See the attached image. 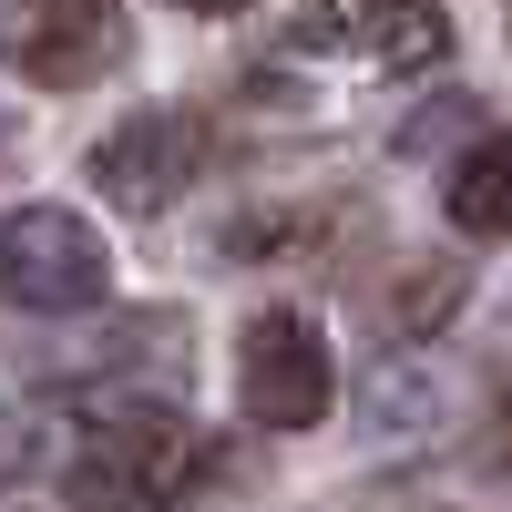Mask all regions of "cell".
I'll list each match as a JSON object with an SVG mask.
<instances>
[{
	"label": "cell",
	"mask_w": 512,
	"mask_h": 512,
	"mask_svg": "<svg viewBox=\"0 0 512 512\" xmlns=\"http://www.w3.org/2000/svg\"><path fill=\"white\" fill-rule=\"evenodd\" d=\"M205 431H185L175 410H103L93 431L72 441L62 461V492L82 512H175L205 482Z\"/></svg>",
	"instance_id": "1"
},
{
	"label": "cell",
	"mask_w": 512,
	"mask_h": 512,
	"mask_svg": "<svg viewBox=\"0 0 512 512\" xmlns=\"http://www.w3.org/2000/svg\"><path fill=\"white\" fill-rule=\"evenodd\" d=\"M236 400L256 431H318L328 400H338V369H328V338L308 308H256L236 338Z\"/></svg>",
	"instance_id": "2"
},
{
	"label": "cell",
	"mask_w": 512,
	"mask_h": 512,
	"mask_svg": "<svg viewBox=\"0 0 512 512\" xmlns=\"http://www.w3.org/2000/svg\"><path fill=\"white\" fill-rule=\"evenodd\" d=\"M103 277H113V256H103L93 216H72V205H21L0 226V297L11 308H41V318L93 308Z\"/></svg>",
	"instance_id": "3"
},
{
	"label": "cell",
	"mask_w": 512,
	"mask_h": 512,
	"mask_svg": "<svg viewBox=\"0 0 512 512\" xmlns=\"http://www.w3.org/2000/svg\"><path fill=\"white\" fill-rule=\"evenodd\" d=\"M113 52H123L113 0H0V62L31 72V82H52V93L113 72Z\"/></svg>",
	"instance_id": "4"
},
{
	"label": "cell",
	"mask_w": 512,
	"mask_h": 512,
	"mask_svg": "<svg viewBox=\"0 0 512 512\" xmlns=\"http://www.w3.org/2000/svg\"><path fill=\"white\" fill-rule=\"evenodd\" d=\"M195 175H205V123L195 113H134V123H113L93 144V185L123 216H164Z\"/></svg>",
	"instance_id": "5"
},
{
	"label": "cell",
	"mask_w": 512,
	"mask_h": 512,
	"mask_svg": "<svg viewBox=\"0 0 512 512\" xmlns=\"http://www.w3.org/2000/svg\"><path fill=\"white\" fill-rule=\"evenodd\" d=\"M349 41H359L369 62H390V72H431V62H451L441 0H349Z\"/></svg>",
	"instance_id": "6"
},
{
	"label": "cell",
	"mask_w": 512,
	"mask_h": 512,
	"mask_svg": "<svg viewBox=\"0 0 512 512\" xmlns=\"http://www.w3.org/2000/svg\"><path fill=\"white\" fill-rule=\"evenodd\" d=\"M441 205H451L461 236H512V134H482L472 154H461Z\"/></svg>",
	"instance_id": "7"
},
{
	"label": "cell",
	"mask_w": 512,
	"mask_h": 512,
	"mask_svg": "<svg viewBox=\"0 0 512 512\" xmlns=\"http://www.w3.org/2000/svg\"><path fill=\"white\" fill-rule=\"evenodd\" d=\"M185 11H246V0H185Z\"/></svg>",
	"instance_id": "8"
}]
</instances>
